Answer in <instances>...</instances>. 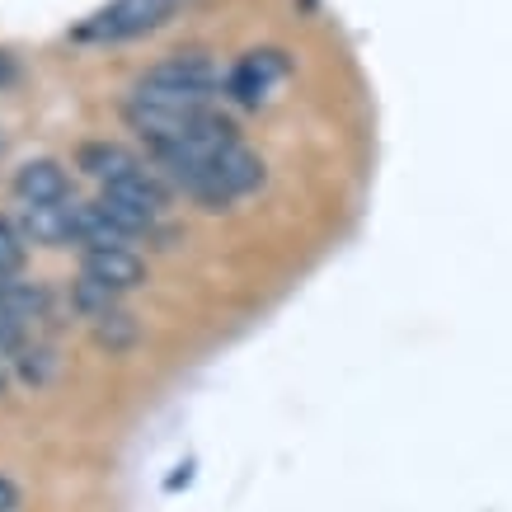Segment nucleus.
Wrapping results in <instances>:
<instances>
[{
    "instance_id": "6e6552de",
    "label": "nucleus",
    "mask_w": 512,
    "mask_h": 512,
    "mask_svg": "<svg viewBox=\"0 0 512 512\" xmlns=\"http://www.w3.org/2000/svg\"><path fill=\"white\" fill-rule=\"evenodd\" d=\"M24 231L33 245H66L71 240V207L62 202H29L24 207Z\"/></svg>"
},
{
    "instance_id": "6ab92c4d",
    "label": "nucleus",
    "mask_w": 512,
    "mask_h": 512,
    "mask_svg": "<svg viewBox=\"0 0 512 512\" xmlns=\"http://www.w3.org/2000/svg\"><path fill=\"white\" fill-rule=\"evenodd\" d=\"M15 503H19L15 484H10V480H0V512H15Z\"/></svg>"
},
{
    "instance_id": "20e7f679",
    "label": "nucleus",
    "mask_w": 512,
    "mask_h": 512,
    "mask_svg": "<svg viewBox=\"0 0 512 512\" xmlns=\"http://www.w3.org/2000/svg\"><path fill=\"white\" fill-rule=\"evenodd\" d=\"M123 113H127V123H132V132H141L146 141H184L207 109H160V104L127 99Z\"/></svg>"
},
{
    "instance_id": "a211bd4d",
    "label": "nucleus",
    "mask_w": 512,
    "mask_h": 512,
    "mask_svg": "<svg viewBox=\"0 0 512 512\" xmlns=\"http://www.w3.org/2000/svg\"><path fill=\"white\" fill-rule=\"evenodd\" d=\"M188 480H193V461H184V466L174 470L170 480H165V489H170V494H174V489H184V484H188Z\"/></svg>"
},
{
    "instance_id": "4468645a",
    "label": "nucleus",
    "mask_w": 512,
    "mask_h": 512,
    "mask_svg": "<svg viewBox=\"0 0 512 512\" xmlns=\"http://www.w3.org/2000/svg\"><path fill=\"white\" fill-rule=\"evenodd\" d=\"M104 217L118 226V231H127V235H137V231H151L156 226V217H146L141 207H132V202H123V198H113V193H104V198L94 202Z\"/></svg>"
},
{
    "instance_id": "ddd939ff",
    "label": "nucleus",
    "mask_w": 512,
    "mask_h": 512,
    "mask_svg": "<svg viewBox=\"0 0 512 512\" xmlns=\"http://www.w3.org/2000/svg\"><path fill=\"white\" fill-rule=\"evenodd\" d=\"M0 311L15 320H33L47 311V287L38 282H0Z\"/></svg>"
},
{
    "instance_id": "0eeeda50",
    "label": "nucleus",
    "mask_w": 512,
    "mask_h": 512,
    "mask_svg": "<svg viewBox=\"0 0 512 512\" xmlns=\"http://www.w3.org/2000/svg\"><path fill=\"white\" fill-rule=\"evenodd\" d=\"M76 165L90 174V179H99V184H113V179L141 170V160L132 156V151H123V146H113V141H90V146H80Z\"/></svg>"
},
{
    "instance_id": "423d86ee",
    "label": "nucleus",
    "mask_w": 512,
    "mask_h": 512,
    "mask_svg": "<svg viewBox=\"0 0 512 512\" xmlns=\"http://www.w3.org/2000/svg\"><path fill=\"white\" fill-rule=\"evenodd\" d=\"M212 174H217L221 188L235 198V193H249V188L264 184V160L254 156L249 146H240V141H226V146L212 151Z\"/></svg>"
},
{
    "instance_id": "f3484780",
    "label": "nucleus",
    "mask_w": 512,
    "mask_h": 512,
    "mask_svg": "<svg viewBox=\"0 0 512 512\" xmlns=\"http://www.w3.org/2000/svg\"><path fill=\"white\" fill-rule=\"evenodd\" d=\"M24 268V245H19V235L10 221H0V278H10Z\"/></svg>"
},
{
    "instance_id": "f257e3e1",
    "label": "nucleus",
    "mask_w": 512,
    "mask_h": 512,
    "mask_svg": "<svg viewBox=\"0 0 512 512\" xmlns=\"http://www.w3.org/2000/svg\"><path fill=\"white\" fill-rule=\"evenodd\" d=\"M174 5L179 0H113L109 10H99L90 24H80L76 38H85V43H123V38L160 29L174 15Z\"/></svg>"
},
{
    "instance_id": "f8f14e48",
    "label": "nucleus",
    "mask_w": 512,
    "mask_h": 512,
    "mask_svg": "<svg viewBox=\"0 0 512 512\" xmlns=\"http://www.w3.org/2000/svg\"><path fill=\"white\" fill-rule=\"evenodd\" d=\"M137 339H141L137 315H127V311L94 315V343H99V348H109V353H127Z\"/></svg>"
},
{
    "instance_id": "9d476101",
    "label": "nucleus",
    "mask_w": 512,
    "mask_h": 512,
    "mask_svg": "<svg viewBox=\"0 0 512 512\" xmlns=\"http://www.w3.org/2000/svg\"><path fill=\"white\" fill-rule=\"evenodd\" d=\"M104 193L132 202V207H141L146 217H160V212H165V202H170L165 184H160L156 174H146V170H132V174H123V179H113V184H104Z\"/></svg>"
},
{
    "instance_id": "9b49d317",
    "label": "nucleus",
    "mask_w": 512,
    "mask_h": 512,
    "mask_svg": "<svg viewBox=\"0 0 512 512\" xmlns=\"http://www.w3.org/2000/svg\"><path fill=\"white\" fill-rule=\"evenodd\" d=\"M71 235H76L80 245H90V249H118V245H127L132 235L127 231H118L94 202H80V207H71Z\"/></svg>"
},
{
    "instance_id": "f03ea898",
    "label": "nucleus",
    "mask_w": 512,
    "mask_h": 512,
    "mask_svg": "<svg viewBox=\"0 0 512 512\" xmlns=\"http://www.w3.org/2000/svg\"><path fill=\"white\" fill-rule=\"evenodd\" d=\"M141 80H160V85H174V90H188V94L212 99V90L226 85V71H221L212 57H202V52H179V57H170V62L151 66Z\"/></svg>"
},
{
    "instance_id": "aec40b11",
    "label": "nucleus",
    "mask_w": 512,
    "mask_h": 512,
    "mask_svg": "<svg viewBox=\"0 0 512 512\" xmlns=\"http://www.w3.org/2000/svg\"><path fill=\"white\" fill-rule=\"evenodd\" d=\"M0 390H5V376H0Z\"/></svg>"
},
{
    "instance_id": "2eb2a0df",
    "label": "nucleus",
    "mask_w": 512,
    "mask_h": 512,
    "mask_svg": "<svg viewBox=\"0 0 512 512\" xmlns=\"http://www.w3.org/2000/svg\"><path fill=\"white\" fill-rule=\"evenodd\" d=\"M113 287H104V282H94V278H80L76 287H71V301H76V311L80 315H104V311H113Z\"/></svg>"
},
{
    "instance_id": "39448f33",
    "label": "nucleus",
    "mask_w": 512,
    "mask_h": 512,
    "mask_svg": "<svg viewBox=\"0 0 512 512\" xmlns=\"http://www.w3.org/2000/svg\"><path fill=\"white\" fill-rule=\"evenodd\" d=\"M85 278L104 282V287H113V292H132V287H141V282H146V264H141L127 245H118V249H90V254H85Z\"/></svg>"
},
{
    "instance_id": "dca6fc26",
    "label": "nucleus",
    "mask_w": 512,
    "mask_h": 512,
    "mask_svg": "<svg viewBox=\"0 0 512 512\" xmlns=\"http://www.w3.org/2000/svg\"><path fill=\"white\" fill-rule=\"evenodd\" d=\"M19 376H24L29 386H47V381L57 376V353H52V348H24V353H19Z\"/></svg>"
},
{
    "instance_id": "1a4fd4ad",
    "label": "nucleus",
    "mask_w": 512,
    "mask_h": 512,
    "mask_svg": "<svg viewBox=\"0 0 512 512\" xmlns=\"http://www.w3.org/2000/svg\"><path fill=\"white\" fill-rule=\"evenodd\" d=\"M15 188L24 202H62L66 198V170L57 160H29L15 174Z\"/></svg>"
},
{
    "instance_id": "7ed1b4c3",
    "label": "nucleus",
    "mask_w": 512,
    "mask_h": 512,
    "mask_svg": "<svg viewBox=\"0 0 512 512\" xmlns=\"http://www.w3.org/2000/svg\"><path fill=\"white\" fill-rule=\"evenodd\" d=\"M282 76H287V57H282V52H249L245 62L226 76V90H231L240 104L259 109L268 99V90H273V80H282Z\"/></svg>"
}]
</instances>
